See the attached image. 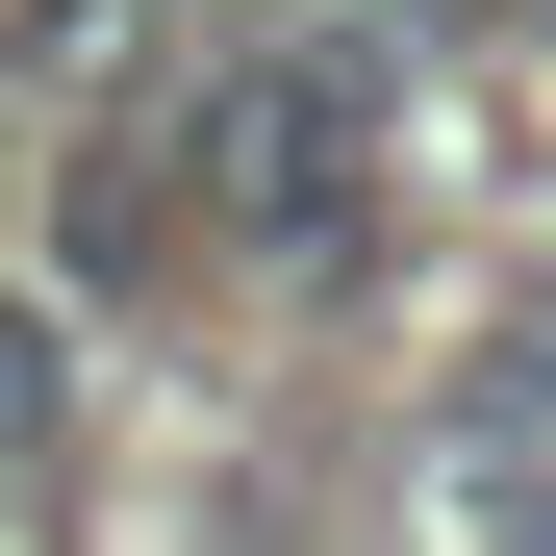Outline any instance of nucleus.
Wrapping results in <instances>:
<instances>
[{
    "label": "nucleus",
    "instance_id": "nucleus-1",
    "mask_svg": "<svg viewBox=\"0 0 556 556\" xmlns=\"http://www.w3.org/2000/svg\"><path fill=\"white\" fill-rule=\"evenodd\" d=\"M152 177H203V228L304 253V228H354V76H329V51H278V76H228V102L177 127Z\"/></svg>",
    "mask_w": 556,
    "mask_h": 556
}]
</instances>
